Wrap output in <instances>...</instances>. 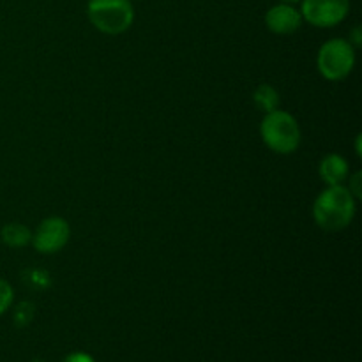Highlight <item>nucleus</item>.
Masks as SVG:
<instances>
[{
  "instance_id": "9b49d317",
  "label": "nucleus",
  "mask_w": 362,
  "mask_h": 362,
  "mask_svg": "<svg viewBox=\"0 0 362 362\" xmlns=\"http://www.w3.org/2000/svg\"><path fill=\"white\" fill-rule=\"evenodd\" d=\"M35 315V308L32 303H21L14 308L13 313V320L18 327H27L32 320H34Z\"/></svg>"
},
{
  "instance_id": "1a4fd4ad",
  "label": "nucleus",
  "mask_w": 362,
  "mask_h": 362,
  "mask_svg": "<svg viewBox=\"0 0 362 362\" xmlns=\"http://www.w3.org/2000/svg\"><path fill=\"white\" fill-rule=\"evenodd\" d=\"M0 239H2V243L6 244V246L21 247L27 246V244L30 243L32 233L25 225H20V223H9V225L4 226L2 232H0Z\"/></svg>"
},
{
  "instance_id": "2eb2a0df",
  "label": "nucleus",
  "mask_w": 362,
  "mask_h": 362,
  "mask_svg": "<svg viewBox=\"0 0 362 362\" xmlns=\"http://www.w3.org/2000/svg\"><path fill=\"white\" fill-rule=\"evenodd\" d=\"M279 2H281V4H292V6H293V4L300 2V0H279Z\"/></svg>"
},
{
  "instance_id": "dca6fc26",
  "label": "nucleus",
  "mask_w": 362,
  "mask_h": 362,
  "mask_svg": "<svg viewBox=\"0 0 362 362\" xmlns=\"http://www.w3.org/2000/svg\"><path fill=\"white\" fill-rule=\"evenodd\" d=\"M32 362H42V361H41V359H34Z\"/></svg>"
},
{
  "instance_id": "f257e3e1",
  "label": "nucleus",
  "mask_w": 362,
  "mask_h": 362,
  "mask_svg": "<svg viewBox=\"0 0 362 362\" xmlns=\"http://www.w3.org/2000/svg\"><path fill=\"white\" fill-rule=\"evenodd\" d=\"M356 216V197L343 184L327 186L313 204V218L320 228L338 232L346 228Z\"/></svg>"
},
{
  "instance_id": "20e7f679",
  "label": "nucleus",
  "mask_w": 362,
  "mask_h": 362,
  "mask_svg": "<svg viewBox=\"0 0 362 362\" xmlns=\"http://www.w3.org/2000/svg\"><path fill=\"white\" fill-rule=\"evenodd\" d=\"M317 66L322 76L329 81H341L356 66V49L346 39L336 37L324 42L318 49Z\"/></svg>"
},
{
  "instance_id": "ddd939ff",
  "label": "nucleus",
  "mask_w": 362,
  "mask_h": 362,
  "mask_svg": "<svg viewBox=\"0 0 362 362\" xmlns=\"http://www.w3.org/2000/svg\"><path fill=\"white\" fill-rule=\"evenodd\" d=\"M62 362H95V359L87 352H71L64 357Z\"/></svg>"
},
{
  "instance_id": "9d476101",
  "label": "nucleus",
  "mask_w": 362,
  "mask_h": 362,
  "mask_svg": "<svg viewBox=\"0 0 362 362\" xmlns=\"http://www.w3.org/2000/svg\"><path fill=\"white\" fill-rule=\"evenodd\" d=\"M253 103L258 110L269 113L272 110H278L279 106V94L272 85L262 83L258 85L257 90L253 92Z\"/></svg>"
},
{
  "instance_id": "7ed1b4c3",
  "label": "nucleus",
  "mask_w": 362,
  "mask_h": 362,
  "mask_svg": "<svg viewBox=\"0 0 362 362\" xmlns=\"http://www.w3.org/2000/svg\"><path fill=\"white\" fill-rule=\"evenodd\" d=\"M87 14L99 32L110 35L126 32L134 20L131 0H88Z\"/></svg>"
},
{
  "instance_id": "f8f14e48",
  "label": "nucleus",
  "mask_w": 362,
  "mask_h": 362,
  "mask_svg": "<svg viewBox=\"0 0 362 362\" xmlns=\"http://www.w3.org/2000/svg\"><path fill=\"white\" fill-rule=\"evenodd\" d=\"M14 290L6 279H0V317L13 306Z\"/></svg>"
},
{
  "instance_id": "4468645a",
  "label": "nucleus",
  "mask_w": 362,
  "mask_h": 362,
  "mask_svg": "<svg viewBox=\"0 0 362 362\" xmlns=\"http://www.w3.org/2000/svg\"><path fill=\"white\" fill-rule=\"evenodd\" d=\"M361 172H357L356 175H352V179L349 180V189L356 198H361Z\"/></svg>"
},
{
  "instance_id": "6e6552de",
  "label": "nucleus",
  "mask_w": 362,
  "mask_h": 362,
  "mask_svg": "<svg viewBox=\"0 0 362 362\" xmlns=\"http://www.w3.org/2000/svg\"><path fill=\"white\" fill-rule=\"evenodd\" d=\"M320 177L327 186H339L349 179V163L339 154H327L320 161Z\"/></svg>"
},
{
  "instance_id": "0eeeda50",
  "label": "nucleus",
  "mask_w": 362,
  "mask_h": 362,
  "mask_svg": "<svg viewBox=\"0 0 362 362\" xmlns=\"http://www.w3.org/2000/svg\"><path fill=\"white\" fill-rule=\"evenodd\" d=\"M265 25L271 32L279 35L293 34L303 25V14L292 4H278L265 14Z\"/></svg>"
},
{
  "instance_id": "39448f33",
  "label": "nucleus",
  "mask_w": 362,
  "mask_h": 362,
  "mask_svg": "<svg viewBox=\"0 0 362 362\" xmlns=\"http://www.w3.org/2000/svg\"><path fill=\"white\" fill-rule=\"evenodd\" d=\"M303 20L313 27L329 28L341 23L350 11V0H300Z\"/></svg>"
},
{
  "instance_id": "f03ea898",
  "label": "nucleus",
  "mask_w": 362,
  "mask_h": 362,
  "mask_svg": "<svg viewBox=\"0 0 362 362\" xmlns=\"http://www.w3.org/2000/svg\"><path fill=\"white\" fill-rule=\"evenodd\" d=\"M260 134L265 145L278 154H292L300 145V127L296 117L279 108L265 113Z\"/></svg>"
},
{
  "instance_id": "423d86ee",
  "label": "nucleus",
  "mask_w": 362,
  "mask_h": 362,
  "mask_svg": "<svg viewBox=\"0 0 362 362\" xmlns=\"http://www.w3.org/2000/svg\"><path fill=\"white\" fill-rule=\"evenodd\" d=\"M71 235L69 223L62 218H46L32 235V244L42 255H53L62 250Z\"/></svg>"
}]
</instances>
